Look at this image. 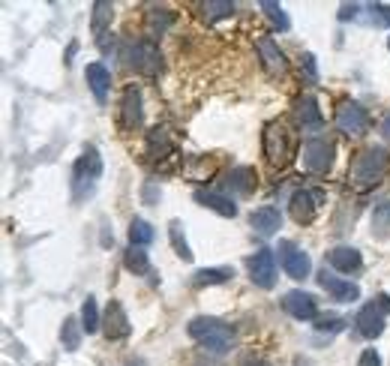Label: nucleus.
I'll use <instances>...</instances> for the list:
<instances>
[{
    "instance_id": "12",
    "label": "nucleus",
    "mask_w": 390,
    "mask_h": 366,
    "mask_svg": "<svg viewBox=\"0 0 390 366\" xmlns=\"http://www.w3.org/2000/svg\"><path fill=\"white\" fill-rule=\"evenodd\" d=\"M327 264L339 273H360L363 270V256L355 246H336L327 252Z\"/></svg>"
},
{
    "instance_id": "23",
    "label": "nucleus",
    "mask_w": 390,
    "mask_h": 366,
    "mask_svg": "<svg viewBox=\"0 0 390 366\" xmlns=\"http://www.w3.org/2000/svg\"><path fill=\"white\" fill-rule=\"evenodd\" d=\"M372 234L379 237V241H387V237H390V201L375 205V210H372Z\"/></svg>"
},
{
    "instance_id": "39",
    "label": "nucleus",
    "mask_w": 390,
    "mask_h": 366,
    "mask_svg": "<svg viewBox=\"0 0 390 366\" xmlns=\"http://www.w3.org/2000/svg\"><path fill=\"white\" fill-rule=\"evenodd\" d=\"M375 304H379V309L387 315V312H390V294H384V292H382L379 297H375Z\"/></svg>"
},
{
    "instance_id": "30",
    "label": "nucleus",
    "mask_w": 390,
    "mask_h": 366,
    "mask_svg": "<svg viewBox=\"0 0 390 366\" xmlns=\"http://www.w3.org/2000/svg\"><path fill=\"white\" fill-rule=\"evenodd\" d=\"M81 327H84V333H93V331H99V327H103V319H99V307H96L93 297H87L84 307H81Z\"/></svg>"
},
{
    "instance_id": "40",
    "label": "nucleus",
    "mask_w": 390,
    "mask_h": 366,
    "mask_svg": "<svg viewBox=\"0 0 390 366\" xmlns=\"http://www.w3.org/2000/svg\"><path fill=\"white\" fill-rule=\"evenodd\" d=\"M156 195H159V189H156L154 183H147V186H144V201H154Z\"/></svg>"
},
{
    "instance_id": "26",
    "label": "nucleus",
    "mask_w": 390,
    "mask_h": 366,
    "mask_svg": "<svg viewBox=\"0 0 390 366\" xmlns=\"http://www.w3.org/2000/svg\"><path fill=\"white\" fill-rule=\"evenodd\" d=\"M154 237H156V231L150 229V222H144V219H132L130 222V241H132V246H150L154 244Z\"/></svg>"
},
{
    "instance_id": "19",
    "label": "nucleus",
    "mask_w": 390,
    "mask_h": 366,
    "mask_svg": "<svg viewBox=\"0 0 390 366\" xmlns=\"http://www.w3.org/2000/svg\"><path fill=\"white\" fill-rule=\"evenodd\" d=\"M84 79H87V84H91L93 96L99 99V103H105V96H108V84H111V72L103 67V63H91V67L84 69Z\"/></svg>"
},
{
    "instance_id": "20",
    "label": "nucleus",
    "mask_w": 390,
    "mask_h": 366,
    "mask_svg": "<svg viewBox=\"0 0 390 366\" xmlns=\"http://www.w3.org/2000/svg\"><path fill=\"white\" fill-rule=\"evenodd\" d=\"M195 201L201 207H210V210H217L219 217H229V219H234L237 217V205L231 198H225V195H217V193H205V189H198L195 193Z\"/></svg>"
},
{
    "instance_id": "36",
    "label": "nucleus",
    "mask_w": 390,
    "mask_h": 366,
    "mask_svg": "<svg viewBox=\"0 0 390 366\" xmlns=\"http://www.w3.org/2000/svg\"><path fill=\"white\" fill-rule=\"evenodd\" d=\"M357 366H382V358H379V351H375V348H367V351H363V355H360Z\"/></svg>"
},
{
    "instance_id": "10",
    "label": "nucleus",
    "mask_w": 390,
    "mask_h": 366,
    "mask_svg": "<svg viewBox=\"0 0 390 366\" xmlns=\"http://www.w3.org/2000/svg\"><path fill=\"white\" fill-rule=\"evenodd\" d=\"M282 307H285V312L292 315V319H297V321H316V319H319L316 297L306 294V292H288L285 300H282Z\"/></svg>"
},
{
    "instance_id": "5",
    "label": "nucleus",
    "mask_w": 390,
    "mask_h": 366,
    "mask_svg": "<svg viewBox=\"0 0 390 366\" xmlns=\"http://www.w3.org/2000/svg\"><path fill=\"white\" fill-rule=\"evenodd\" d=\"M276 252H280L282 270L292 276V280H306L309 270H312V261H309V256H306V252L300 249L294 241H280Z\"/></svg>"
},
{
    "instance_id": "15",
    "label": "nucleus",
    "mask_w": 390,
    "mask_h": 366,
    "mask_svg": "<svg viewBox=\"0 0 390 366\" xmlns=\"http://www.w3.org/2000/svg\"><path fill=\"white\" fill-rule=\"evenodd\" d=\"M103 331L108 339H123V336H130V319H127V312H123V307L117 304V300H111L108 309H105V319H103Z\"/></svg>"
},
{
    "instance_id": "13",
    "label": "nucleus",
    "mask_w": 390,
    "mask_h": 366,
    "mask_svg": "<svg viewBox=\"0 0 390 366\" xmlns=\"http://www.w3.org/2000/svg\"><path fill=\"white\" fill-rule=\"evenodd\" d=\"M324 195L321 193H309V189H300V193L292 195V217L294 222H309L319 213Z\"/></svg>"
},
{
    "instance_id": "7",
    "label": "nucleus",
    "mask_w": 390,
    "mask_h": 366,
    "mask_svg": "<svg viewBox=\"0 0 390 366\" xmlns=\"http://www.w3.org/2000/svg\"><path fill=\"white\" fill-rule=\"evenodd\" d=\"M127 60L130 67L144 72V75H156L162 67V57H159V48L154 42H135L127 48Z\"/></svg>"
},
{
    "instance_id": "18",
    "label": "nucleus",
    "mask_w": 390,
    "mask_h": 366,
    "mask_svg": "<svg viewBox=\"0 0 390 366\" xmlns=\"http://www.w3.org/2000/svg\"><path fill=\"white\" fill-rule=\"evenodd\" d=\"M120 108H123V126H127V130L142 126V91H138V87H127Z\"/></svg>"
},
{
    "instance_id": "6",
    "label": "nucleus",
    "mask_w": 390,
    "mask_h": 366,
    "mask_svg": "<svg viewBox=\"0 0 390 366\" xmlns=\"http://www.w3.org/2000/svg\"><path fill=\"white\" fill-rule=\"evenodd\" d=\"M369 126V115L367 108L357 105V103H343L336 108V130L345 132V135H363Z\"/></svg>"
},
{
    "instance_id": "29",
    "label": "nucleus",
    "mask_w": 390,
    "mask_h": 366,
    "mask_svg": "<svg viewBox=\"0 0 390 366\" xmlns=\"http://www.w3.org/2000/svg\"><path fill=\"white\" fill-rule=\"evenodd\" d=\"M168 237H171V246H174V252L183 258V261H193V249H190V244H186V237H183V225L178 222V219H171V225H168Z\"/></svg>"
},
{
    "instance_id": "37",
    "label": "nucleus",
    "mask_w": 390,
    "mask_h": 366,
    "mask_svg": "<svg viewBox=\"0 0 390 366\" xmlns=\"http://www.w3.org/2000/svg\"><path fill=\"white\" fill-rule=\"evenodd\" d=\"M300 67L306 69L309 81H319V72H316V57H312V55H304V57H300Z\"/></svg>"
},
{
    "instance_id": "22",
    "label": "nucleus",
    "mask_w": 390,
    "mask_h": 366,
    "mask_svg": "<svg viewBox=\"0 0 390 366\" xmlns=\"http://www.w3.org/2000/svg\"><path fill=\"white\" fill-rule=\"evenodd\" d=\"M231 276H234L231 268H205L193 276V285H222V282H229Z\"/></svg>"
},
{
    "instance_id": "35",
    "label": "nucleus",
    "mask_w": 390,
    "mask_h": 366,
    "mask_svg": "<svg viewBox=\"0 0 390 366\" xmlns=\"http://www.w3.org/2000/svg\"><path fill=\"white\" fill-rule=\"evenodd\" d=\"M171 21H174V16H171L168 9L162 12V21H159V16L154 12V16H150V36H162V33L168 30V24H171Z\"/></svg>"
},
{
    "instance_id": "14",
    "label": "nucleus",
    "mask_w": 390,
    "mask_h": 366,
    "mask_svg": "<svg viewBox=\"0 0 390 366\" xmlns=\"http://www.w3.org/2000/svg\"><path fill=\"white\" fill-rule=\"evenodd\" d=\"M355 324H357V331H360V336H367V339H375V336H382L384 333V312L379 309V304H367L360 312H357V319H355Z\"/></svg>"
},
{
    "instance_id": "42",
    "label": "nucleus",
    "mask_w": 390,
    "mask_h": 366,
    "mask_svg": "<svg viewBox=\"0 0 390 366\" xmlns=\"http://www.w3.org/2000/svg\"><path fill=\"white\" fill-rule=\"evenodd\" d=\"M382 135L390 142V115H387V118H384V123H382Z\"/></svg>"
},
{
    "instance_id": "32",
    "label": "nucleus",
    "mask_w": 390,
    "mask_h": 366,
    "mask_svg": "<svg viewBox=\"0 0 390 366\" xmlns=\"http://www.w3.org/2000/svg\"><path fill=\"white\" fill-rule=\"evenodd\" d=\"M369 24L375 28H390V4H369Z\"/></svg>"
},
{
    "instance_id": "16",
    "label": "nucleus",
    "mask_w": 390,
    "mask_h": 366,
    "mask_svg": "<svg viewBox=\"0 0 390 366\" xmlns=\"http://www.w3.org/2000/svg\"><path fill=\"white\" fill-rule=\"evenodd\" d=\"M297 120L300 126H304V132H319L321 126H324V115H321V108L316 103V96H300L297 99Z\"/></svg>"
},
{
    "instance_id": "21",
    "label": "nucleus",
    "mask_w": 390,
    "mask_h": 366,
    "mask_svg": "<svg viewBox=\"0 0 390 366\" xmlns=\"http://www.w3.org/2000/svg\"><path fill=\"white\" fill-rule=\"evenodd\" d=\"M258 55H261L264 67H268L270 72H285V55L280 52L276 40H270V36H261V40H258Z\"/></svg>"
},
{
    "instance_id": "41",
    "label": "nucleus",
    "mask_w": 390,
    "mask_h": 366,
    "mask_svg": "<svg viewBox=\"0 0 390 366\" xmlns=\"http://www.w3.org/2000/svg\"><path fill=\"white\" fill-rule=\"evenodd\" d=\"M243 366H270V363L268 360H258V358H246Z\"/></svg>"
},
{
    "instance_id": "9",
    "label": "nucleus",
    "mask_w": 390,
    "mask_h": 366,
    "mask_svg": "<svg viewBox=\"0 0 390 366\" xmlns=\"http://www.w3.org/2000/svg\"><path fill=\"white\" fill-rule=\"evenodd\" d=\"M249 276L258 288H273L276 285V256L270 249H258L249 258Z\"/></svg>"
},
{
    "instance_id": "38",
    "label": "nucleus",
    "mask_w": 390,
    "mask_h": 366,
    "mask_svg": "<svg viewBox=\"0 0 390 366\" xmlns=\"http://www.w3.org/2000/svg\"><path fill=\"white\" fill-rule=\"evenodd\" d=\"M357 9H360L357 4H351V6L345 4L343 9H339V21H348V18H357Z\"/></svg>"
},
{
    "instance_id": "28",
    "label": "nucleus",
    "mask_w": 390,
    "mask_h": 366,
    "mask_svg": "<svg viewBox=\"0 0 390 366\" xmlns=\"http://www.w3.org/2000/svg\"><path fill=\"white\" fill-rule=\"evenodd\" d=\"M81 333H84V327L79 324V319H69L64 321V327H60V339H64V348H69V351H75L81 345Z\"/></svg>"
},
{
    "instance_id": "11",
    "label": "nucleus",
    "mask_w": 390,
    "mask_h": 366,
    "mask_svg": "<svg viewBox=\"0 0 390 366\" xmlns=\"http://www.w3.org/2000/svg\"><path fill=\"white\" fill-rule=\"evenodd\" d=\"M319 285H321L333 300H339V304H351V300H357V297H360V288H357L355 282L339 280V276H333L327 268L319 273Z\"/></svg>"
},
{
    "instance_id": "3",
    "label": "nucleus",
    "mask_w": 390,
    "mask_h": 366,
    "mask_svg": "<svg viewBox=\"0 0 390 366\" xmlns=\"http://www.w3.org/2000/svg\"><path fill=\"white\" fill-rule=\"evenodd\" d=\"M99 178H103V156H99V150L91 144V147H84V154L79 156V162H75V171H72L75 198L93 195Z\"/></svg>"
},
{
    "instance_id": "27",
    "label": "nucleus",
    "mask_w": 390,
    "mask_h": 366,
    "mask_svg": "<svg viewBox=\"0 0 390 366\" xmlns=\"http://www.w3.org/2000/svg\"><path fill=\"white\" fill-rule=\"evenodd\" d=\"M111 16H115V6L105 4V0H99L93 4V21H91V30L96 36H105V24H111Z\"/></svg>"
},
{
    "instance_id": "43",
    "label": "nucleus",
    "mask_w": 390,
    "mask_h": 366,
    "mask_svg": "<svg viewBox=\"0 0 390 366\" xmlns=\"http://www.w3.org/2000/svg\"><path fill=\"white\" fill-rule=\"evenodd\" d=\"M387 45H390V42H387Z\"/></svg>"
},
{
    "instance_id": "33",
    "label": "nucleus",
    "mask_w": 390,
    "mask_h": 366,
    "mask_svg": "<svg viewBox=\"0 0 390 366\" xmlns=\"http://www.w3.org/2000/svg\"><path fill=\"white\" fill-rule=\"evenodd\" d=\"M234 12V4L231 0H210V4H205V16L207 18H225Z\"/></svg>"
},
{
    "instance_id": "24",
    "label": "nucleus",
    "mask_w": 390,
    "mask_h": 366,
    "mask_svg": "<svg viewBox=\"0 0 390 366\" xmlns=\"http://www.w3.org/2000/svg\"><path fill=\"white\" fill-rule=\"evenodd\" d=\"M127 270H132L135 276H150V273H154L147 252L142 246H130V252H127Z\"/></svg>"
},
{
    "instance_id": "25",
    "label": "nucleus",
    "mask_w": 390,
    "mask_h": 366,
    "mask_svg": "<svg viewBox=\"0 0 390 366\" xmlns=\"http://www.w3.org/2000/svg\"><path fill=\"white\" fill-rule=\"evenodd\" d=\"M229 183H231L241 195H249V193L256 189V168H249V166L234 168V171H231V178H229Z\"/></svg>"
},
{
    "instance_id": "2",
    "label": "nucleus",
    "mask_w": 390,
    "mask_h": 366,
    "mask_svg": "<svg viewBox=\"0 0 390 366\" xmlns=\"http://www.w3.org/2000/svg\"><path fill=\"white\" fill-rule=\"evenodd\" d=\"M387 168H390L387 150L384 147H367L355 156V162H351V183L357 189H372L384 181Z\"/></svg>"
},
{
    "instance_id": "34",
    "label": "nucleus",
    "mask_w": 390,
    "mask_h": 366,
    "mask_svg": "<svg viewBox=\"0 0 390 366\" xmlns=\"http://www.w3.org/2000/svg\"><path fill=\"white\" fill-rule=\"evenodd\" d=\"M343 324H345V319H339V315H319V319H316V331L336 333V331H343Z\"/></svg>"
},
{
    "instance_id": "1",
    "label": "nucleus",
    "mask_w": 390,
    "mask_h": 366,
    "mask_svg": "<svg viewBox=\"0 0 390 366\" xmlns=\"http://www.w3.org/2000/svg\"><path fill=\"white\" fill-rule=\"evenodd\" d=\"M190 336L213 355H225L234 345V327L219 319H210V315H198L190 321Z\"/></svg>"
},
{
    "instance_id": "17",
    "label": "nucleus",
    "mask_w": 390,
    "mask_h": 366,
    "mask_svg": "<svg viewBox=\"0 0 390 366\" xmlns=\"http://www.w3.org/2000/svg\"><path fill=\"white\" fill-rule=\"evenodd\" d=\"M249 222H253V229L261 237H270V234H276V229H282V213L268 205V207H258Z\"/></svg>"
},
{
    "instance_id": "4",
    "label": "nucleus",
    "mask_w": 390,
    "mask_h": 366,
    "mask_svg": "<svg viewBox=\"0 0 390 366\" xmlns=\"http://www.w3.org/2000/svg\"><path fill=\"white\" fill-rule=\"evenodd\" d=\"M300 159H304V168L312 171V174H327L333 166V144L327 142V138H309V142L304 144V154H300Z\"/></svg>"
},
{
    "instance_id": "31",
    "label": "nucleus",
    "mask_w": 390,
    "mask_h": 366,
    "mask_svg": "<svg viewBox=\"0 0 390 366\" xmlns=\"http://www.w3.org/2000/svg\"><path fill=\"white\" fill-rule=\"evenodd\" d=\"M261 9H264V16H268L273 21V28H280V30H288L292 28V21H288L285 16V9L280 4H270V0H261Z\"/></svg>"
},
{
    "instance_id": "8",
    "label": "nucleus",
    "mask_w": 390,
    "mask_h": 366,
    "mask_svg": "<svg viewBox=\"0 0 390 366\" xmlns=\"http://www.w3.org/2000/svg\"><path fill=\"white\" fill-rule=\"evenodd\" d=\"M288 154H292V147H288V132L280 123H268V130H264V156H268L273 166H285Z\"/></svg>"
}]
</instances>
